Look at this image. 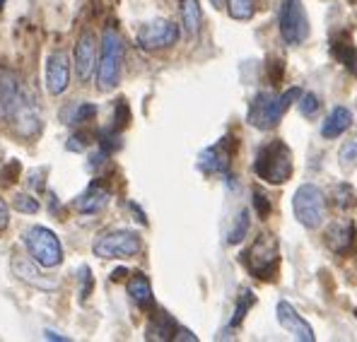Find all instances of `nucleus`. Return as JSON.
I'll return each mask as SVG.
<instances>
[{
    "instance_id": "obj_1",
    "label": "nucleus",
    "mask_w": 357,
    "mask_h": 342,
    "mask_svg": "<svg viewBox=\"0 0 357 342\" xmlns=\"http://www.w3.org/2000/svg\"><path fill=\"white\" fill-rule=\"evenodd\" d=\"M239 263L256 280H264V282L275 280L278 270H280V244H278V239L273 234L261 231L251 241L249 249L239 254Z\"/></svg>"
},
{
    "instance_id": "obj_2",
    "label": "nucleus",
    "mask_w": 357,
    "mask_h": 342,
    "mask_svg": "<svg viewBox=\"0 0 357 342\" xmlns=\"http://www.w3.org/2000/svg\"><path fill=\"white\" fill-rule=\"evenodd\" d=\"M295 164H292V150L285 140H271L261 145L254 157V173L261 181L271 186H282L292 178Z\"/></svg>"
},
{
    "instance_id": "obj_3",
    "label": "nucleus",
    "mask_w": 357,
    "mask_h": 342,
    "mask_svg": "<svg viewBox=\"0 0 357 342\" xmlns=\"http://www.w3.org/2000/svg\"><path fill=\"white\" fill-rule=\"evenodd\" d=\"M299 97H302V89H299V87H292V89H287V92H282V94L259 92L254 97V102H251L246 121H249V123L254 125V128H259V130L275 128V125L280 123L282 116L287 114V109H290Z\"/></svg>"
},
{
    "instance_id": "obj_4",
    "label": "nucleus",
    "mask_w": 357,
    "mask_h": 342,
    "mask_svg": "<svg viewBox=\"0 0 357 342\" xmlns=\"http://www.w3.org/2000/svg\"><path fill=\"white\" fill-rule=\"evenodd\" d=\"M123 39L116 27H107L99 44V65H97V87L102 92H109L119 85L121 68H123Z\"/></svg>"
},
{
    "instance_id": "obj_5",
    "label": "nucleus",
    "mask_w": 357,
    "mask_h": 342,
    "mask_svg": "<svg viewBox=\"0 0 357 342\" xmlns=\"http://www.w3.org/2000/svg\"><path fill=\"white\" fill-rule=\"evenodd\" d=\"M292 210H295V217L302 227L319 229L324 224V219H326L328 203L319 186H314V183H302L295 191V198H292Z\"/></svg>"
},
{
    "instance_id": "obj_6",
    "label": "nucleus",
    "mask_w": 357,
    "mask_h": 342,
    "mask_svg": "<svg viewBox=\"0 0 357 342\" xmlns=\"http://www.w3.org/2000/svg\"><path fill=\"white\" fill-rule=\"evenodd\" d=\"M24 246H27V254L34 258L41 267H46V270L59 267L63 263L61 239L49 227H41V224L29 227L24 231Z\"/></svg>"
},
{
    "instance_id": "obj_7",
    "label": "nucleus",
    "mask_w": 357,
    "mask_h": 342,
    "mask_svg": "<svg viewBox=\"0 0 357 342\" xmlns=\"http://www.w3.org/2000/svg\"><path fill=\"white\" fill-rule=\"evenodd\" d=\"M278 29L287 46H299L309 39V15L302 0H282L278 13Z\"/></svg>"
},
{
    "instance_id": "obj_8",
    "label": "nucleus",
    "mask_w": 357,
    "mask_h": 342,
    "mask_svg": "<svg viewBox=\"0 0 357 342\" xmlns=\"http://www.w3.org/2000/svg\"><path fill=\"white\" fill-rule=\"evenodd\" d=\"M140 234L133 229H112L107 234H102L94 241L92 251L97 258L104 261H114V258H130L135 254H140Z\"/></svg>"
},
{
    "instance_id": "obj_9",
    "label": "nucleus",
    "mask_w": 357,
    "mask_h": 342,
    "mask_svg": "<svg viewBox=\"0 0 357 342\" xmlns=\"http://www.w3.org/2000/svg\"><path fill=\"white\" fill-rule=\"evenodd\" d=\"M138 46L145 51H160L169 49L178 41V27L172 20H152L138 29Z\"/></svg>"
},
{
    "instance_id": "obj_10",
    "label": "nucleus",
    "mask_w": 357,
    "mask_h": 342,
    "mask_svg": "<svg viewBox=\"0 0 357 342\" xmlns=\"http://www.w3.org/2000/svg\"><path fill=\"white\" fill-rule=\"evenodd\" d=\"M10 267H13V275L17 277L20 282H24V285L41 289V292H56V289H59V282L46 277L44 272L39 270L41 265L31 256L27 258V256L15 254L13 261H10Z\"/></svg>"
},
{
    "instance_id": "obj_11",
    "label": "nucleus",
    "mask_w": 357,
    "mask_h": 342,
    "mask_svg": "<svg viewBox=\"0 0 357 342\" xmlns=\"http://www.w3.org/2000/svg\"><path fill=\"white\" fill-rule=\"evenodd\" d=\"M357 229L353 219H333L324 231V241L335 256H350L355 251Z\"/></svg>"
},
{
    "instance_id": "obj_12",
    "label": "nucleus",
    "mask_w": 357,
    "mask_h": 342,
    "mask_svg": "<svg viewBox=\"0 0 357 342\" xmlns=\"http://www.w3.org/2000/svg\"><path fill=\"white\" fill-rule=\"evenodd\" d=\"M275 318H278V323H280V328L287 330V333H290L295 340H302V342H314V340H317L312 325H309L307 320L299 316L297 309L292 306L290 302H285V299H280V302H278Z\"/></svg>"
},
{
    "instance_id": "obj_13",
    "label": "nucleus",
    "mask_w": 357,
    "mask_h": 342,
    "mask_svg": "<svg viewBox=\"0 0 357 342\" xmlns=\"http://www.w3.org/2000/svg\"><path fill=\"white\" fill-rule=\"evenodd\" d=\"M97 39H94L92 31H82L75 44V70L80 82L92 80V75L97 72Z\"/></svg>"
},
{
    "instance_id": "obj_14",
    "label": "nucleus",
    "mask_w": 357,
    "mask_h": 342,
    "mask_svg": "<svg viewBox=\"0 0 357 342\" xmlns=\"http://www.w3.org/2000/svg\"><path fill=\"white\" fill-rule=\"evenodd\" d=\"M70 85V61L66 51H54L46 58V89L49 94L59 97Z\"/></svg>"
},
{
    "instance_id": "obj_15",
    "label": "nucleus",
    "mask_w": 357,
    "mask_h": 342,
    "mask_svg": "<svg viewBox=\"0 0 357 342\" xmlns=\"http://www.w3.org/2000/svg\"><path fill=\"white\" fill-rule=\"evenodd\" d=\"M229 162H232V147H229V138H222L220 143L206 147L198 155V166L206 173H227Z\"/></svg>"
},
{
    "instance_id": "obj_16",
    "label": "nucleus",
    "mask_w": 357,
    "mask_h": 342,
    "mask_svg": "<svg viewBox=\"0 0 357 342\" xmlns=\"http://www.w3.org/2000/svg\"><path fill=\"white\" fill-rule=\"evenodd\" d=\"M27 92H24L20 77L15 75L13 70H3L0 72V107H3V114L10 118V114L24 102Z\"/></svg>"
},
{
    "instance_id": "obj_17",
    "label": "nucleus",
    "mask_w": 357,
    "mask_h": 342,
    "mask_svg": "<svg viewBox=\"0 0 357 342\" xmlns=\"http://www.w3.org/2000/svg\"><path fill=\"white\" fill-rule=\"evenodd\" d=\"M331 56L348 68L353 75H357V46L353 41V34L348 29H338L331 36Z\"/></svg>"
},
{
    "instance_id": "obj_18",
    "label": "nucleus",
    "mask_w": 357,
    "mask_h": 342,
    "mask_svg": "<svg viewBox=\"0 0 357 342\" xmlns=\"http://www.w3.org/2000/svg\"><path fill=\"white\" fill-rule=\"evenodd\" d=\"M107 205H109V191L97 181L89 183L85 191L73 200V208L80 215H97V212H102Z\"/></svg>"
},
{
    "instance_id": "obj_19",
    "label": "nucleus",
    "mask_w": 357,
    "mask_h": 342,
    "mask_svg": "<svg viewBox=\"0 0 357 342\" xmlns=\"http://www.w3.org/2000/svg\"><path fill=\"white\" fill-rule=\"evenodd\" d=\"M350 128H353V111L345 107H335L321 123V135L326 140H338Z\"/></svg>"
},
{
    "instance_id": "obj_20",
    "label": "nucleus",
    "mask_w": 357,
    "mask_h": 342,
    "mask_svg": "<svg viewBox=\"0 0 357 342\" xmlns=\"http://www.w3.org/2000/svg\"><path fill=\"white\" fill-rule=\"evenodd\" d=\"M176 330H178L176 320L172 318L169 313L162 311V313L152 316L148 330H145V338H148V340H157V342H169V340L176 338Z\"/></svg>"
},
{
    "instance_id": "obj_21",
    "label": "nucleus",
    "mask_w": 357,
    "mask_h": 342,
    "mask_svg": "<svg viewBox=\"0 0 357 342\" xmlns=\"http://www.w3.org/2000/svg\"><path fill=\"white\" fill-rule=\"evenodd\" d=\"M128 297L133 299L135 306H140L143 311H145V309H152V304H155V294H152V285H150L148 275H143V272H135V275H130Z\"/></svg>"
},
{
    "instance_id": "obj_22",
    "label": "nucleus",
    "mask_w": 357,
    "mask_h": 342,
    "mask_svg": "<svg viewBox=\"0 0 357 342\" xmlns=\"http://www.w3.org/2000/svg\"><path fill=\"white\" fill-rule=\"evenodd\" d=\"M97 116V107L92 102H73L61 111V121L66 125H80Z\"/></svg>"
},
{
    "instance_id": "obj_23",
    "label": "nucleus",
    "mask_w": 357,
    "mask_h": 342,
    "mask_svg": "<svg viewBox=\"0 0 357 342\" xmlns=\"http://www.w3.org/2000/svg\"><path fill=\"white\" fill-rule=\"evenodd\" d=\"M181 22L188 36H196L203 27V10L198 0H181Z\"/></svg>"
},
{
    "instance_id": "obj_24",
    "label": "nucleus",
    "mask_w": 357,
    "mask_h": 342,
    "mask_svg": "<svg viewBox=\"0 0 357 342\" xmlns=\"http://www.w3.org/2000/svg\"><path fill=\"white\" fill-rule=\"evenodd\" d=\"M331 196H333V205L338 210H343V212H348V210H353L357 205V193L350 183H338V186H333L331 188Z\"/></svg>"
},
{
    "instance_id": "obj_25",
    "label": "nucleus",
    "mask_w": 357,
    "mask_h": 342,
    "mask_svg": "<svg viewBox=\"0 0 357 342\" xmlns=\"http://www.w3.org/2000/svg\"><path fill=\"white\" fill-rule=\"evenodd\" d=\"M254 304H256L254 292H251V289H241L239 299H237V306H234V313H232V318H229V330L239 328V325L244 323L246 313H249V309L254 306Z\"/></svg>"
},
{
    "instance_id": "obj_26",
    "label": "nucleus",
    "mask_w": 357,
    "mask_h": 342,
    "mask_svg": "<svg viewBox=\"0 0 357 342\" xmlns=\"http://www.w3.org/2000/svg\"><path fill=\"white\" fill-rule=\"evenodd\" d=\"M249 224H251V219H249V210L246 208H241L239 212H237V217H234V222H232V229L227 231V244H241V239L246 236V231H249Z\"/></svg>"
},
{
    "instance_id": "obj_27",
    "label": "nucleus",
    "mask_w": 357,
    "mask_h": 342,
    "mask_svg": "<svg viewBox=\"0 0 357 342\" xmlns=\"http://www.w3.org/2000/svg\"><path fill=\"white\" fill-rule=\"evenodd\" d=\"M227 10L232 15V20L246 22L256 15V0H227Z\"/></svg>"
},
{
    "instance_id": "obj_28",
    "label": "nucleus",
    "mask_w": 357,
    "mask_h": 342,
    "mask_svg": "<svg viewBox=\"0 0 357 342\" xmlns=\"http://www.w3.org/2000/svg\"><path fill=\"white\" fill-rule=\"evenodd\" d=\"M319 109H321V102H319L317 94L302 92V97H299V114H302L304 118H314V116L319 114Z\"/></svg>"
},
{
    "instance_id": "obj_29",
    "label": "nucleus",
    "mask_w": 357,
    "mask_h": 342,
    "mask_svg": "<svg viewBox=\"0 0 357 342\" xmlns=\"http://www.w3.org/2000/svg\"><path fill=\"white\" fill-rule=\"evenodd\" d=\"M13 208L17 210V212H22V215H36L41 205H39V200L27 196V193H17L15 200H13Z\"/></svg>"
},
{
    "instance_id": "obj_30",
    "label": "nucleus",
    "mask_w": 357,
    "mask_h": 342,
    "mask_svg": "<svg viewBox=\"0 0 357 342\" xmlns=\"http://www.w3.org/2000/svg\"><path fill=\"white\" fill-rule=\"evenodd\" d=\"M254 208H256V212H259L261 219H266L268 215H271V203H268V196H266V193H261L259 188H254Z\"/></svg>"
},
{
    "instance_id": "obj_31",
    "label": "nucleus",
    "mask_w": 357,
    "mask_h": 342,
    "mask_svg": "<svg viewBox=\"0 0 357 342\" xmlns=\"http://www.w3.org/2000/svg\"><path fill=\"white\" fill-rule=\"evenodd\" d=\"M80 280H82V292H80V297H82V302L89 297V289H92V270H89L87 265H82L80 267Z\"/></svg>"
},
{
    "instance_id": "obj_32",
    "label": "nucleus",
    "mask_w": 357,
    "mask_h": 342,
    "mask_svg": "<svg viewBox=\"0 0 357 342\" xmlns=\"http://www.w3.org/2000/svg\"><path fill=\"white\" fill-rule=\"evenodd\" d=\"M119 111H114V128H123L126 121H128V107H126V102H119Z\"/></svg>"
},
{
    "instance_id": "obj_33",
    "label": "nucleus",
    "mask_w": 357,
    "mask_h": 342,
    "mask_svg": "<svg viewBox=\"0 0 357 342\" xmlns=\"http://www.w3.org/2000/svg\"><path fill=\"white\" fill-rule=\"evenodd\" d=\"M17 176H20V162L13 160L3 169V178H5V183H15V181H17Z\"/></svg>"
},
{
    "instance_id": "obj_34",
    "label": "nucleus",
    "mask_w": 357,
    "mask_h": 342,
    "mask_svg": "<svg viewBox=\"0 0 357 342\" xmlns=\"http://www.w3.org/2000/svg\"><path fill=\"white\" fill-rule=\"evenodd\" d=\"M340 157H343L345 162H353L357 157V138H353L350 143L343 145V150H340Z\"/></svg>"
},
{
    "instance_id": "obj_35",
    "label": "nucleus",
    "mask_w": 357,
    "mask_h": 342,
    "mask_svg": "<svg viewBox=\"0 0 357 342\" xmlns=\"http://www.w3.org/2000/svg\"><path fill=\"white\" fill-rule=\"evenodd\" d=\"M8 224H10V208H8V203L0 198V231L8 229Z\"/></svg>"
},
{
    "instance_id": "obj_36",
    "label": "nucleus",
    "mask_w": 357,
    "mask_h": 342,
    "mask_svg": "<svg viewBox=\"0 0 357 342\" xmlns=\"http://www.w3.org/2000/svg\"><path fill=\"white\" fill-rule=\"evenodd\" d=\"M87 135H73L70 140H68V150H77V152H82L87 147Z\"/></svg>"
},
{
    "instance_id": "obj_37",
    "label": "nucleus",
    "mask_w": 357,
    "mask_h": 342,
    "mask_svg": "<svg viewBox=\"0 0 357 342\" xmlns=\"http://www.w3.org/2000/svg\"><path fill=\"white\" fill-rule=\"evenodd\" d=\"M174 340H188V342H198V338H196V335H193L188 328H178V330H176V338H174Z\"/></svg>"
},
{
    "instance_id": "obj_38",
    "label": "nucleus",
    "mask_w": 357,
    "mask_h": 342,
    "mask_svg": "<svg viewBox=\"0 0 357 342\" xmlns=\"http://www.w3.org/2000/svg\"><path fill=\"white\" fill-rule=\"evenodd\" d=\"M44 338H46V340H61V342H68V338H66V335H61V333H54V330H46V333H44Z\"/></svg>"
},
{
    "instance_id": "obj_39",
    "label": "nucleus",
    "mask_w": 357,
    "mask_h": 342,
    "mask_svg": "<svg viewBox=\"0 0 357 342\" xmlns=\"http://www.w3.org/2000/svg\"><path fill=\"white\" fill-rule=\"evenodd\" d=\"M210 3H213L218 10H222V8H225V3H227V0H210Z\"/></svg>"
}]
</instances>
